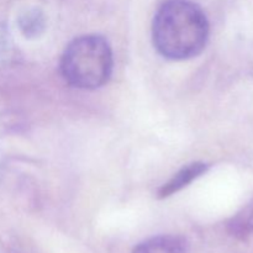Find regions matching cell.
Returning a JSON list of instances; mask_svg holds the SVG:
<instances>
[{"label":"cell","mask_w":253,"mask_h":253,"mask_svg":"<svg viewBox=\"0 0 253 253\" xmlns=\"http://www.w3.org/2000/svg\"><path fill=\"white\" fill-rule=\"evenodd\" d=\"M209 22L204 11L189 0H168L156 12L153 41L162 56L188 59L204 49Z\"/></svg>","instance_id":"6da1fadb"},{"label":"cell","mask_w":253,"mask_h":253,"mask_svg":"<svg viewBox=\"0 0 253 253\" xmlns=\"http://www.w3.org/2000/svg\"><path fill=\"white\" fill-rule=\"evenodd\" d=\"M113 52L105 39L96 35L78 37L68 44L61 59L66 82L79 89H96L113 72Z\"/></svg>","instance_id":"7a4b0ae2"},{"label":"cell","mask_w":253,"mask_h":253,"mask_svg":"<svg viewBox=\"0 0 253 253\" xmlns=\"http://www.w3.org/2000/svg\"><path fill=\"white\" fill-rule=\"evenodd\" d=\"M207 170V165L205 163L195 162L192 165H188L187 167L182 168L177 174L173 175L169 182L162 185V188L158 192V198H168L174 193L179 192L184 187H187L189 183L197 179L198 177L203 174Z\"/></svg>","instance_id":"3957f363"},{"label":"cell","mask_w":253,"mask_h":253,"mask_svg":"<svg viewBox=\"0 0 253 253\" xmlns=\"http://www.w3.org/2000/svg\"><path fill=\"white\" fill-rule=\"evenodd\" d=\"M133 253H187V250L177 237L157 236L138 245Z\"/></svg>","instance_id":"277c9868"}]
</instances>
